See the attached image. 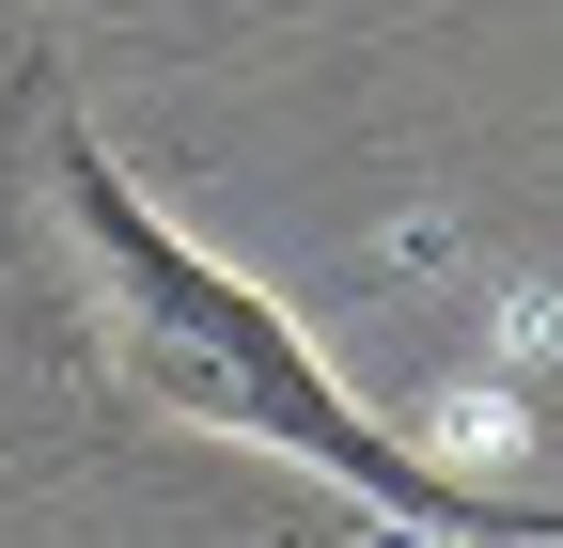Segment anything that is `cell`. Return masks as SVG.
Instances as JSON below:
<instances>
[{
    "label": "cell",
    "mask_w": 563,
    "mask_h": 548,
    "mask_svg": "<svg viewBox=\"0 0 563 548\" xmlns=\"http://www.w3.org/2000/svg\"><path fill=\"white\" fill-rule=\"evenodd\" d=\"M0 346H16L63 407H95V424L251 439L282 470H313L329 502L391 517V533H563V502L454 486L407 424H376V407L313 361V329L266 283H235L188 220H157L141 173L79 125V95H63L47 47L0 79Z\"/></svg>",
    "instance_id": "obj_1"
}]
</instances>
